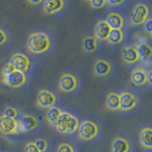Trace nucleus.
I'll use <instances>...</instances> for the list:
<instances>
[{
    "instance_id": "e433bc0d",
    "label": "nucleus",
    "mask_w": 152,
    "mask_h": 152,
    "mask_svg": "<svg viewBox=\"0 0 152 152\" xmlns=\"http://www.w3.org/2000/svg\"><path fill=\"white\" fill-rule=\"evenodd\" d=\"M85 1H88V2H89V1H90V0H85Z\"/></svg>"
},
{
    "instance_id": "412c9836",
    "label": "nucleus",
    "mask_w": 152,
    "mask_h": 152,
    "mask_svg": "<svg viewBox=\"0 0 152 152\" xmlns=\"http://www.w3.org/2000/svg\"><path fill=\"white\" fill-rule=\"evenodd\" d=\"M106 107L108 110H111V111L120 110V107H119V93L109 92L107 95Z\"/></svg>"
},
{
    "instance_id": "39448f33",
    "label": "nucleus",
    "mask_w": 152,
    "mask_h": 152,
    "mask_svg": "<svg viewBox=\"0 0 152 152\" xmlns=\"http://www.w3.org/2000/svg\"><path fill=\"white\" fill-rule=\"evenodd\" d=\"M79 81L76 75L72 73H63L60 76L58 88L61 92L70 93L77 89Z\"/></svg>"
},
{
    "instance_id": "c9c22d12",
    "label": "nucleus",
    "mask_w": 152,
    "mask_h": 152,
    "mask_svg": "<svg viewBox=\"0 0 152 152\" xmlns=\"http://www.w3.org/2000/svg\"><path fill=\"white\" fill-rule=\"evenodd\" d=\"M152 83V72L151 70H149L148 72H147V84H151Z\"/></svg>"
},
{
    "instance_id": "1a4fd4ad",
    "label": "nucleus",
    "mask_w": 152,
    "mask_h": 152,
    "mask_svg": "<svg viewBox=\"0 0 152 152\" xmlns=\"http://www.w3.org/2000/svg\"><path fill=\"white\" fill-rule=\"evenodd\" d=\"M18 122V133L28 132L34 130L39 126V120L31 114H24Z\"/></svg>"
},
{
    "instance_id": "6ab92c4d",
    "label": "nucleus",
    "mask_w": 152,
    "mask_h": 152,
    "mask_svg": "<svg viewBox=\"0 0 152 152\" xmlns=\"http://www.w3.org/2000/svg\"><path fill=\"white\" fill-rule=\"evenodd\" d=\"M69 111H62L60 116L57 119V121L54 125V129L60 133V134H66V122H68L69 115Z\"/></svg>"
},
{
    "instance_id": "393cba45",
    "label": "nucleus",
    "mask_w": 152,
    "mask_h": 152,
    "mask_svg": "<svg viewBox=\"0 0 152 152\" xmlns=\"http://www.w3.org/2000/svg\"><path fill=\"white\" fill-rule=\"evenodd\" d=\"M136 49L139 53L140 59L142 60H148L150 59V57L152 55V49L150 45L146 44V43H142V44L138 45L136 47Z\"/></svg>"
},
{
    "instance_id": "5701e85b",
    "label": "nucleus",
    "mask_w": 152,
    "mask_h": 152,
    "mask_svg": "<svg viewBox=\"0 0 152 152\" xmlns=\"http://www.w3.org/2000/svg\"><path fill=\"white\" fill-rule=\"evenodd\" d=\"M79 119L76 117L74 114L69 113L68 122H66V135L73 134L77 131V128L79 126Z\"/></svg>"
},
{
    "instance_id": "f704fd0d",
    "label": "nucleus",
    "mask_w": 152,
    "mask_h": 152,
    "mask_svg": "<svg viewBox=\"0 0 152 152\" xmlns=\"http://www.w3.org/2000/svg\"><path fill=\"white\" fill-rule=\"evenodd\" d=\"M43 1H44V0H28V2L31 5H38V4L42 3Z\"/></svg>"
},
{
    "instance_id": "cd10ccee",
    "label": "nucleus",
    "mask_w": 152,
    "mask_h": 152,
    "mask_svg": "<svg viewBox=\"0 0 152 152\" xmlns=\"http://www.w3.org/2000/svg\"><path fill=\"white\" fill-rule=\"evenodd\" d=\"M55 152H75V149L71 145L66 144V142H62L58 145Z\"/></svg>"
},
{
    "instance_id": "0eeeda50",
    "label": "nucleus",
    "mask_w": 152,
    "mask_h": 152,
    "mask_svg": "<svg viewBox=\"0 0 152 152\" xmlns=\"http://www.w3.org/2000/svg\"><path fill=\"white\" fill-rule=\"evenodd\" d=\"M9 63L11 64L13 69L18 71H22V72H26L31 69V60L26 55L22 53V52H15L11 57H10Z\"/></svg>"
},
{
    "instance_id": "2eb2a0df",
    "label": "nucleus",
    "mask_w": 152,
    "mask_h": 152,
    "mask_svg": "<svg viewBox=\"0 0 152 152\" xmlns=\"http://www.w3.org/2000/svg\"><path fill=\"white\" fill-rule=\"evenodd\" d=\"M104 21L107 22L111 30H122L125 25V19L122 14L118 12H110Z\"/></svg>"
},
{
    "instance_id": "f03ea898",
    "label": "nucleus",
    "mask_w": 152,
    "mask_h": 152,
    "mask_svg": "<svg viewBox=\"0 0 152 152\" xmlns=\"http://www.w3.org/2000/svg\"><path fill=\"white\" fill-rule=\"evenodd\" d=\"M99 134V126L96 123L90 120H85L79 124L77 135L79 139L85 142H89L95 139Z\"/></svg>"
},
{
    "instance_id": "72a5a7b5",
    "label": "nucleus",
    "mask_w": 152,
    "mask_h": 152,
    "mask_svg": "<svg viewBox=\"0 0 152 152\" xmlns=\"http://www.w3.org/2000/svg\"><path fill=\"white\" fill-rule=\"evenodd\" d=\"M124 2H125V0H106V4L109 5V6H119Z\"/></svg>"
},
{
    "instance_id": "f8f14e48",
    "label": "nucleus",
    "mask_w": 152,
    "mask_h": 152,
    "mask_svg": "<svg viewBox=\"0 0 152 152\" xmlns=\"http://www.w3.org/2000/svg\"><path fill=\"white\" fill-rule=\"evenodd\" d=\"M122 60L124 63L132 65L135 64L137 62H139L140 56L138 53V50L136 49V47L133 46H126L123 48L122 52H121Z\"/></svg>"
},
{
    "instance_id": "6e6552de",
    "label": "nucleus",
    "mask_w": 152,
    "mask_h": 152,
    "mask_svg": "<svg viewBox=\"0 0 152 152\" xmlns=\"http://www.w3.org/2000/svg\"><path fill=\"white\" fill-rule=\"evenodd\" d=\"M138 98L129 91H123L119 94V107L122 111H131L138 104Z\"/></svg>"
},
{
    "instance_id": "c85d7f7f",
    "label": "nucleus",
    "mask_w": 152,
    "mask_h": 152,
    "mask_svg": "<svg viewBox=\"0 0 152 152\" xmlns=\"http://www.w3.org/2000/svg\"><path fill=\"white\" fill-rule=\"evenodd\" d=\"M90 7L93 9H101L106 5V0H90L89 1Z\"/></svg>"
},
{
    "instance_id": "ddd939ff",
    "label": "nucleus",
    "mask_w": 152,
    "mask_h": 152,
    "mask_svg": "<svg viewBox=\"0 0 152 152\" xmlns=\"http://www.w3.org/2000/svg\"><path fill=\"white\" fill-rule=\"evenodd\" d=\"M130 82L137 87H142L147 84V72L141 68H137L132 70L130 74Z\"/></svg>"
},
{
    "instance_id": "9d476101",
    "label": "nucleus",
    "mask_w": 152,
    "mask_h": 152,
    "mask_svg": "<svg viewBox=\"0 0 152 152\" xmlns=\"http://www.w3.org/2000/svg\"><path fill=\"white\" fill-rule=\"evenodd\" d=\"M0 133L3 135H12L18 133V122L16 119L0 116Z\"/></svg>"
},
{
    "instance_id": "20e7f679",
    "label": "nucleus",
    "mask_w": 152,
    "mask_h": 152,
    "mask_svg": "<svg viewBox=\"0 0 152 152\" xmlns=\"http://www.w3.org/2000/svg\"><path fill=\"white\" fill-rule=\"evenodd\" d=\"M149 8L144 3H138L133 8L130 14V24L132 26H140L148 18Z\"/></svg>"
},
{
    "instance_id": "2f4dec72",
    "label": "nucleus",
    "mask_w": 152,
    "mask_h": 152,
    "mask_svg": "<svg viewBox=\"0 0 152 152\" xmlns=\"http://www.w3.org/2000/svg\"><path fill=\"white\" fill-rule=\"evenodd\" d=\"M8 40V35L2 28H0V46L4 45Z\"/></svg>"
},
{
    "instance_id": "aec40b11",
    "label": "nucleus",
    "mask_w": 152,
    "mask_h": 152,
    "mask_svg": "<svg viewBox=\"0 0 152 152\" xmlns=\"http://www.w3.org/2000/svg\"><path fill=\"white\" fill-rule=\"evenodd\" d=\"M63 111L60 107H56V106H53L50 108L47 109V112H46V121L47 123L49 124L50 126H54L55 123L57 121V119L60 116L61 112Z\"/></svg>"
},
{
    "instance_id": "dca6fc26",
    "label": "nucleus",
    "mask_w": 152,
    "mask_h": 152,
    "mask_svg": "<svg viewBox=\"0 0 152 152\" xmlns=\"http://www.w3.org/2000/svg\"><path fill=\"white\" fill-rule=\"evenodd\" d=\"M130 142L126 138L118 136L111 142V152H129Z\"/></svg>"
},
{
    "instance_id": "c756f323",
    "label": "nucleus",
    "mask_w": 152,
    "mask_h": 152,
    "mask_svg": "<svg viewBox=\"0 0 152 152\" xmlns=\"http://www.w3.org/2000/svg\"><path fill=\"white\" fill-rule=\"evenodd\" d=\"M23 152H40L37 149V147L35 146L34 142H28L27 144L24 145Z\"/></svg>"
},
{
    "instance_id": "f3484780",
    "label": "nucleus",
    "mask_w": 152,
    "mask_h": 152,
    "mask_svg": "<svg viewBox=\"0 0 152 152\" xmlns=\"http://www.w3.org/2000/svg\"><path fill=\"white\" fill-rule=\"evenodd\" d=\"M152 128L150 126L144 127L140 130L139 133V142L140 145L145 149H152Z\"/></svg>"
},
{
    "instance_id": "f257e3e1",
    "label": "nucleus",
    "mask_w": 152,
    "mask_h": 152,
    "mask_svg": "<svg viewBox=\"0 0 152 152\" xmlns=\"http://www.w3.org/2000/svg\"><path fill=\"white\" fill-rule=\"evenodd\" d=\"M51 41L46 32L36 31L31 33L27 40V48L33 54H41L50 50Z\"/></svg>"
},
{
    "instance_id": "b1692460",
    "label": "nucleus",
    "mask_w": 152,
    "mask_h": 152,
    "mask_svg": "<svg viewBox=\"0 0 152 152\" xmlns=\"http://www.w3.org/2000/svg\"><path fill=\"white\" fill-rule=\"evenodd\" d=\"M125 34L122 30H110L107 38V41L111 45H118L123 42Z\"/></svg>"
},
{
    "instance_id": "a211bd4d",
    "label": "nucleus",
    "mask_w": 152,
    "mask_h": 152,
    "mask_svg": "<svg viewBox=\"0 0 152 152\" xmlns=\"http://www.w3.org/2000/svg\"><path fill=\"white\" fill-rule=\"evenodd\" d=\"M64 0H44V12L48 14H53L63 10Z\"/></svg>"
},
{
    "instance_id": "a878e982",
    "label": "nucleus",
    "mask_w": 152,
    "mask_h": 152,
    "mask_svg": "<svg viewBox=\"0 0 152 152\" xmlns=\"http://www.w3.org/2000/svg\"><path fill=\"white\" fill-rule=\"evenodd\" d=\"M33 142L40 152H47L49 149V142L45 138H36Z\"/></svg>"
},
{
    "instance_id": "9b49d317",
    "label": "nucleus",
    "mask_w": 152,
    "mask_h": 152,
    "mask_svg": "<svg viewBox=\"0 0 152 152\" xmlns=\"http://www.w3.org/2000/svg\"><path fill=\"white\" fill-rule=\"evenodd\" d=\"M112 71V65L106 59H98L93 66V73L97 77H106Z\"/></svg>"
},
{
    "instance_id": "bb28decb",
    "label": "nucleus",
    "mask_w": 152,
    "mask_h": 152,
    "mask_svg": "<svg viewBox=\"0 0 152 152\" xmlns=\"http://www.w3.org/2000/svg\"><path fill=\"white\" fill-rule=\"evenodd\" d=\"M19 114L18 108L13 107V106H8L4 108V110L2 112V116H6L9 118H12V119H16V117Z\"/></svg>"
},
{
    "instance_id": "7c9ffc66",
    "label": "nucleus",
    "mask_w": 152,
    "mask_h": 152,
    "mask_svg": "<svg viewBox=\"0 0 152 152\" xmlns=\"http://www.w3.org/2000/svg\"><path fill=\"white\" fill-rule=\"evenodd\" d=\"M14 70L13 69V66L9 63H6L4 66H3V68H2V71H1V73H2V77L3 76H6L8 74H10L11 72H12V71Z\"/></svg>"
},
{
    "instance_id": "4468645a",
    "label": "nucleus",
    "mask_w": 152,
    "mask_h": 152,
    "mask_svg": "<svg viewBox=\"0 0 152 152\" xmlns=\"http://www.w3.org/2000/svg\"><path fill=\"white\" fill-rule=\"evenodd\" d=\"M111 28L104 20H100L94 27V37L100 41H106Z\"/></svg>"
},
{
    "instance_id": "7ed1b4c3",
    "label": "nucleus",
    "mask_w": 152,
    "mask_h": 152,
    "mask_svg": "<svg viewBox=\"0 0 152 152\" xmlns=\"http://www.w3.org/2000/svg\"><path fill=\"white\" fill-rule=\"evenodd\" d=\"M27 80L28 78L25 72L14 69L10 74L3 76L1 78V82L11 88H19L26 85Z\"/></svg>"
},
{
    "instance_id": "4be33fe9",
    "label": "nucleus",
    "mask_w": 152,
    "mask_h": 152,
    "mask_svg": "<svg viewBox=\"0 0 152 152\" xmlns=\"http://www.w3.org/2000/svg\"><path fill=\"white\" fill-rule=\"evenodd\" d=\"M82 47L86 52L91 53V52H94L98 49V40L92 35L86 36L83 39Z\"/></svg>"
},
{
    "instance_id": "473e14b6",
    "label": "nucleus",
    "mask_w": 152,
    "mask_h": 152,
    "mask_svg": "<svg viewBox=\"0 0 152 152\" xmlns=\"http://www.w3.org/2000/svg\"><path fill=\"white\" fill-rule=\"evenodd\" d=\"M145 24V30L149 33V34H151V31H152V28H151V25H152V19L151 18H147L146 19V21L144 23Z\"/></svg>"
},
{
    "instance_id": "423d86ee",
    "label": "nucleus",
    "mask_w": 152,
    "mask_h": 152,
    "mask_svg": "<svg viewBox=\"0 0 152 152\" xmlns=\"http://www.w3.org/2000/svg\"><path fill=\"white\" fill-rule=\"evenodd\" d=\"M56 102H57V96L53 91L46 88L40 89L38 91L37 99H36V104L38 107L48 109L55 106Z\"/></svg>"
}]
</instances>
